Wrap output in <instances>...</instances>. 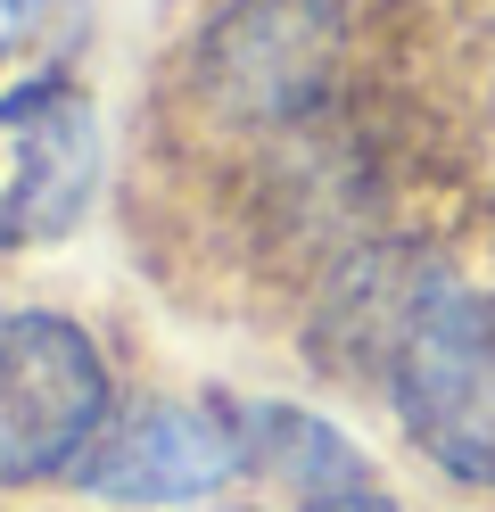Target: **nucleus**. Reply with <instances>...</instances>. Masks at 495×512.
<instances>
[{
	"instance_id": "obj_3",
	"label": "nucleus",
	"mask_w": 495,
	"mask_h": 512,
	"mask_svg": "<svg viewBox=\"0 0 495 512\" xmlns=\"http://www.w3.org/2000/svg\"><path fill=\"white\" fill-rule=\"evenodd\" d=\"M99 182V116L75 83L33 75L0 91V248L75 232Z\"/></svg>"
},
{
	"instance_id": "obj_4",
	"label": "nucleus",
	"mask_w": 495,
	"mask_h": 512,
	"mask_svg": "<svg viewBox=\"0 0 495 512\" xmlns=\"http://www.w3.org/2000/svg\"><path fill=\"white\" fill-rule=\"evenodd\" d=\"M248 471V413L223 405H149L132 422L99 430L83 455V488L116 504H198Z\"/></svg>"
},
{
	"instance_id": "obj_1",
	"label": "nucleus",
	"mask_w": 495,
	"mask_h": 512,
	"mask_svg": "<svg viewBox=\"0 0 495 512\" xmlns=\"http://www.w3.org/2000/svg\"><path fill=\"white\" fill-rule=\"evenodd\" d=\"M396 422L438 471L495 488V290L429 298L388 364Z\"/></svg>"
},
{
	"instance_id": "obj_2",
	"label": "nucleus",
	"mask_w": 495,
	"mask_h": 512,
	"mask_svg": "<svg viewBox=\"0 0 495 512\" xmlns=\"http://www.w3.org/2000/svg\"><path fill=\"white\" fill-rule=\"evenodd\" d=\"M108 430V364L66 314H0V488L83 471Z\"/></svg>"
},
{
	"instance_id": "obj_6",
	"label": "nucleus",
	"mask_w": 495,
	"mask_h": 512,
	"mask_svg": "<svg viewBox=\"0 0 495 512\" xmlns=\"http://www.w3.org/2000/svg\"><path fill=\"white\" fill-rule=\"evenodd\" d=\"M33 9H42V0H0V34H9V25H25Z\"/></svg>"
},
{
	"instance_id": "obj_5",
	"label": "nucleus",
	"mask_w": 495,
	"mask_h": 512,
	"mask_svg": "<svg viewBox=\"0 0 495 512\" xmlns=\"http://www.w3.org/2000/svg\"><path fill=\"white\" fill-rule=\"evenodd\" d=\"M297 512H396L372 471H347V479H322V488H297Z\"/></svg>"
}]
</instances>
